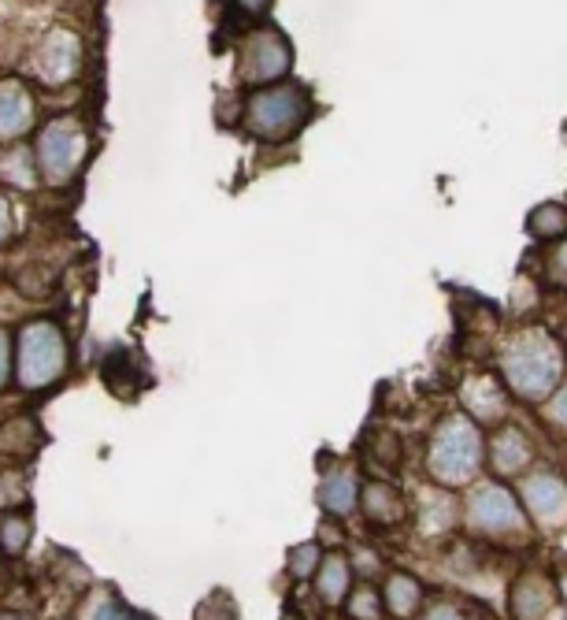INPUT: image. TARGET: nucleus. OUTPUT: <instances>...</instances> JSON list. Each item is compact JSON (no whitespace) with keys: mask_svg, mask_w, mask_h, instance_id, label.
I'll use <instances>...</instances> for the list:
<instances>
[{"mask_svg":"<svg viewBox=\"0 0 567 620\" xmlns=\"http://www.w3.org/2000/svg\"><path fill=\"white\" fill-rule=\"evenodd\" d=\"M316 590H319V603H327V606L345 603V595H349V561L342 558V553H330V558L319 561Z\"/></svg>","mask_w":567,"mask_h":620,"instance_id":"13","label":"nucleus"},{"mask_svg":"<svg viewBox=\"0 0 567 620\" xmlns=\"http://www.w3.org/2000/svg\"><path fill=\"white\" fill-rule=\"evenodd\" d=\"M86 160V134L74 119H52L37 134V164L52 186H63Z\"/></svg>","mask_w":567,"mask_h":620,"instance_id":"5","label":"nucleus"},{"mask_svg":"<svg viewBox=\"0 0 567 620\" xmlns=\"http://www.w3.org/2000/svg\"><path fill=\"white\" fill-rule=\"evenodd\" d=\"M489 457H494V468H497L500 476H512L527 461H531V449H527V438L519 435L516 428H508V431H500V435L494 438V449H489Z\"/></svg>","mask_w":567,"mask_h":620,"instance_id":"15","label":"nucleus"},{"mask_svg":"<svg viewBox=\"0 0 567 620\" xmlns=\"http://www.w3.org/2000/svg\"><path fill=\"white\" fill-rule=\"evenodd\" d=\"M68 372V342L52 319H34L15 338V383L23 390H45Z\"/></svg>","mask_w":567,"mask_h":620,"instance_id":"2","label":"nucleus"},{"mask_svg":"<svg viewBox=\"0 0 567 620\" xmlns=\"http://www.w3.org/2000/svg\"><path fill=\"white\" fill-rule=\"evenodd\" d=\"M364 516L371 524H401L404 520V498L390 483H367L361 494Z\"/></svg>","mask_w":567,"mask_h":620,"instance_id":"12","label":"nucleus"},{"mask_svg":"<svg viewBox=\"0 0 567 620\" xmlns=\"http://www.w3.org/2000/svg\"><path fill=\"white\" fill-rule=\"evenodd\" d=\"M430 476L438 483H468L482 465V435L468 417H449L430 443Z\"/></svg>","mask_w":567,"mask_h":620,"instance_id":"4","label":"nucleus"},{"mask_svg":"<svg viewBox=\"0 0 567 620\" xmlns=\"http://www.w3.org/2000/svg\"><path fill=\"white\" fill-rule=\"evenodd\" d=\"M268 4H271V0H238V8H241V12H249V15H260Z\"/></svg>","mask_w":567,"mask_h":620,"instance_id":"24","label":"nucleus"},{"mask_svg":"<svg viewBox=\"0 0 567 620\" xmlns=\"http://www.w3.org/2000/svg\"><path fill=\"white\" fill-rule=\"evenodd\" d=\"M523 502H527V510L538 516V520H553V516L564 513L567 491H564V483L556 476L538 472V476H531L523 483Z\"/></svg>","mask_w":567,"mask_h":620,"instance_id":"9","label":"nucleus"},{"mask_svg":"<svg viewBox=\"0 0 567 620\" xmlns=\"http://www.w3.org/2000/svg\"><path fill=\"white\" fill-rule=\"evenodd\" d=\"M527 231H531V238L538 242H556L567 234V209L556 201H545L538 204V209L531 212V220H527Z\"/></svg>","mask_w":567,"mask_h":620,"instance_id":"17","label":"nucleus"},{"mask_svg":"<svg viewBox=\"0 0 567 620\" xmlns=\"http://www.w3.org/2000/svg\"><path fill=\"white\" fill-rule=\"evenodd\" d=\"M305 86H268L245 101V130L260 142H282L308 119Z\"/></svg>","mask_w":567,"mask_h":620,"instance_id":"3","label":"nucleus"},{"mask_svg":"<svg viewBox=\"0 0 567 620\" xmlns=\"http://www.w3.org/2000/svg\"><path fill=\"white\" fill-rule=\"evenodd\" d=\"M345 609H349V617H364V620H375V617H382V609L386 603H378V595L367 584H361L353 590V598H345Z\"/></svg>","mask_w":567,"mask_h":620,"instance_id":"20","label":"nucleus"},{"mask_svg":"<svg viewBox=\"0 0 567 620\" xmlns=\"http://www.w3.org/2000/svg\"><path fill=\"white\" fill-rule=\"evenodd\" d=\"M471 524L479 531H516L523 524V513H519V502L505 487H482V491L471 498Z\"/></svg>","mask_w":567,"mask_h":620,"instance_id":"8","label":"nucleus"},{"mask_svg":"<svg viewBox=\"0 0 567 620\" xmlns=\"http://www.w3.org/2000/svg\"><path fill=\"white\" fill-rule=\"evenodd\" d=\"M545 271H550L553 283L567 286V242H560V246H553L550 260H545Z\"/></svg>","mask_w":567,"mask_h":620,"instance_id":"22","label":"nucleus"},{"mask_svg":"<svg viewBox=\"0 0 567 620\" xmlns=\"http://www.w3.org/2000/svg\"><path fill=\"white\" fill-rule=\"evenodd\" d=\"M0 535H4V553H8V558H19V553L26 550V542H31L34 528H31V520H26L23 513H8Z\"/></svg>","mask_w":567,"mask_h":620,"instance_id":"19","label":"nucleus"},{"mask_svg":"<svg viewBox=\"0 0 567 620\" xmlns=\"http://www.w3.org/2000/svg\"><path fill=\"white\" fill-rule=\"evenodd\" d=\"M556 603V587L538 572H527V576L516 580L512 587V613L516 617H545Z\"/></svg>","mask_w":567,"mask_h":620,"instance_id":"10","label":"nucleus"},{"mask_svg":"<svg viewBox=\"0 0 567 620\" xmlns=\"http://www.w3.org/2000/svg\"><path fill=\"white\" fill-rule=\"evenodd\" d=\"M382 603L393 617H415V613H423V587L415 584L412 576H404V572H393V576L386 580Z\"/></svg>","mask_w":567,"mask_h":620,"instance_id":"14","label":"nucleus"},{"mask_svg":"<svg viewBox=\"0 0 567 620\" xmlns=\"http://www.w3.org/2000/svg\"><path fill=\"white\" fill-rule=\"evenodd\" d=\"M34 119V105H31V93L19 86L15 79L4 82L0 90V134L4 138H19Z\"/></svg>","mask_w":567,"mask_h":620,"instance_id":"11","label":"nucleus"},{"mask_svg":"<svg viewBox=\"0 0 567 620\" xmlns=\"http://www.w3.org/2000/svg\"><path fill=\"white\" fill-rule=\"evenodd\" d=\"M79 63H82L79 37L71 31H49L42 42V49H37L34 68L49 86H63V82H71L74 74H79Z\"/></svg>","mask_w":567,"mask_h":620,"instance_id":"7","label":"nucleus"},{"mask_svg":"<svg viewBox=\"0 0 567 620\" xmlns=\"http://www.w3.org/2000/svg\"><path fill=\"white\" fill-rule=\"evenodd\" d=\"M290 42L275 26H260L241 42V79L245 82H275L290 71Z\"/></svg>","mask_w":567,"mask_h":620,"instance_id":"6","label":"nucleus"},{"mask_svg":"<svg viewBox=\"0 0 567 620\" xmlns=\"http://www.w3.org/2000/svg\"><path fill=\"white\" fill-rule=\"evenodd\" d=\"M356 498H361V487H356V479L342 472V476H330L323 483V491H319V505L330 513V516H349L356 510Z\"/></svg>","mask_w":567,"mask_h":620,"instance_id":"16","label":"nucleus"},{"mask_svg":"<svg viewBox=\"0 0 567 620\" xmlns=\"http://www.w3.org/2000/svg\"><path fill=\"white\" fill-rule=\"evenodd\" d=\"M500 369H505V383L519 394V398L542 401V398H550L556 390V383H560L564 356L550 335L527 331L508 342Z\"/></svg>","mask_w":567,"mask_h":620,"instance_id":"1","label":"nucleus"},{"mask_svg":"<svg viewBox=\"0 0 567 620\" xmlns=\"http://www.w3.org/2000/svg\"><path fill=\"white\" fill-rule=\"evenodd\" d=\"M371 457H378L382 465L401 461V443H397V435H378V449H371Z\"/></svg>","mask_w":567,"mask_h":620,"instance_id":"23","label":"nucleus"},{"mask_svg":"<svg viewBox=\"0 0 567 620\" xmlns=\"http://www.w3.org/2000/svg\"><path fill=\"white\" fill-rule=\"evenodd\" d=\"M319 561H323V553H319L316 542H305V547H293V550H290V572H293L297 580L316 576Z\"/></svg>","mask_w":567,"mask_h":620,"instance_id":"21","label":"nucleus"},{"mask_svg":"<svg viewBox=\"0 0 567 620\" xmlns=\"http://www.w3.org/2000/svg\"><path fill=\"white\" fill-rule=\"evenodd\" d=\"M556 417L567 424V390H560V398H556Z\"/></svg>","mask_w":567,"mask_h":620,"instance_id":"25","label":"nucleus"},{"mask_svg":"<svg viewBox=\"0 0 567 620\" xmlns=\"http://www.w3.org/2000/svg\"><path fill=\"white\" fill-rule=\"evenodd\" d=\"M4 178L15 186V190H31L34 178H37V172H34V153H31V149L15 145L12 153L4 156Z\"/></svg>","mask_w":567,"mask_h":620,"instance_id":"18","label":"nucleus"}]
</instances>
